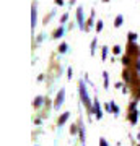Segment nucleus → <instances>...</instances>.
<instances>
[{
    "mask_svg": "<svg viewBox=\"0 0 140 146\" xmlns=\"http://www.w3.org/2000/svg\"><path fill=\"white\" fill-rule=\"evenodd\" d=\"M75 13H77V25H78V28H80L82 31H85V29H86V26H85V15H83V7H78Z\"/></svg>",
    "mask_w": 140,
    "mask_h": 146,
    "instance_id": "obj_3",
    "label": "nucleus"
},
{
    "mask_svg": "<svg viewBox=\"0 0 140 146\" xmlns=\"http://www.w3.org/2000/svg\"><path fill=\"white\" fill-rule=\"evenodd\" d=\"M127 55H139V58H140V49H139V46H137V42H129L127 44Z\"/></svg>",
    "mask_w": 140,
    "mask_h": 146,
    "instance_id": "obj_6",
    "label": "nucleus"
},
{
    "mask_svg": "<svg viewBox=\"0 0 140 146\" xmlns=\"http://www.w3.org/2000/svg\"><path fill=\"white\" fill-rule=\"evenodd\" d=\"M68 119H70V112H64V114H60V117H59V120H57V127H64Z\"/></svg>",
    "mask_w": 140,
    "mask_h": 146,
    "instance_id": "obj_11",
    "label": "nucleus"
},
{
    "mask_svg": "<svg viewBox=\"0 0 140 146\" xmlns=\"http://www.w3.org/2000/svg\"><path fill=\"white\" fill-rule=\"evenodd\" d=\"M64 34H65V26H64V25H59V28L54 31V34H52V39H59V37H62Z\"/></svg>",
    "mask_w": 140,
    "mask_h": 146,
    "instance_id": "obj_10",
    "label": "nucleus"
},
{
    "mask_svg": "<svg viewBox=\"0 0 140 146\" xmlns=\"http://www.w3.org/2000/svg\"><path fill=\"white\" fill-rule=\"evenodd\" d=\"M104 109H106V112H109V114H113V106H111V101L104 104Z\"/></svg>",
    "mask_w": 140,
    "mask_h": 146,
    "instance_id": "obj_28",
    "label": "nucleus"
},
{
    "mask_svg": "<svg viewBox=\"0 0 140 146\" xmlns=\"http://www.w3.org/2000/svg\"><path fill=\"white\" fill-rule=\"evenodd\" d=\"M75 2H77V0H70L68 3H70V5H75Z\"/></svg>",
    "mask_w": 140,
    "mask_h": 146,
    "instance_id": "obj_34",
    "label": "nucleus"
},
{
    "mask_svg": "<svg viewBox=\"0 0 140 146\" xmlns=\"http://www.w3.org/2000/svg\"><path fill=\"white\" fill-rule=\"evenodd\" d=\"M54 3H56V5H64V0H54Z\"/></svg>",
    "mask_w": 140,
    "mask_h": 146,
    "instance_id": "obj_32",
    "label": "nucleus"
},
{
    "mask_svg": "<svg viewBox=\"0 0 140 146\" xmlns=\"http://www.w3.org/2000/svg\"><path fill=\"white\" fill-rule=\"evenodd\" d=\"M93 115L98 120L103 119V109H101V104H99V101H98V96L93 99Z\"/></svg>",
    "mask_w": 140,
    "mask_h": 146,
    "instance_id": "obj_4",
    "label": "nucleus"
},
{
    "mask_svg": "<svg viewBox=\"0 0 140 146\" xmlns=\"http://www.w3.org/2000/svg\"><path fill=\"white\" fill-rule=\"evenodd\" d=\"M78 138H80V141L85 145V141H86V131H85V125H83L82 117L78 119Z\"/></svg>",
    "mask_w": 140,
    "mask_h": 146,
    "instance_id": "obj_5",
    "label": "nucleus"
},
{
    "mask_svg": "<svg viewBox=\"0 0 140 146\" xmlns=\"http://www.w3.org/2000/svg\"><path fill=\"white\" fill-rule=\"evenodd\" d=\"M137 106H139V102L137 101H132L129 104V112H134V110H137Z\"/></svg>",
    "mask_w": 140,
    "mask_h": 146,
    "instance_id": "obj_24",
    "label": "nucleus"
},
{
    "mask_svg": "<svg viewBox=\"0 0 140 146\" xmlns=\"http://www.w3.org/2000/svg\"><path fill=\"white\" fill-rule=\"evenodd\" d=\"M34 146H39V145H34Z\"/></svg>",
    "mask_w": 140,
    "mask_h": 146,
    "instance_id": "obj_36",
    "label": "nucleus"
},
{
    "mask_svg": "<svg viewBox=\"0 0 140 146\" xmlns=\"http://www.w3.org/2000/svg\"><path fill=\"white\" fill-rule=\"evenodd\" d=\"M72 78H73V70H72V67H68L67 68V80L72 81Z\"/></svg>",
    "mask_w": 140,
    "mask_h": 146,
    "instance_id": "obj_25",
    "label": "nucleus"
},
{
    "mask_svg": "<svg viewBox=\"0 0 140 146\" xmlns=\"http://www.w3.org/2000/svg\"><path fill=\"white\" fill-rule=\"evenodd\" d=\"M114 86H116V88H122V83H121V81H117V83H116Z\"/></svg>",
    "mask_w": 140,
    "mask_h": 146,
    "instance_id": "obj_33",
    "label": "nucleus"
},
{
    "mask_svg": "<svg viewBox=\"0 0 140 146\" xmlns=\"http://www.w3.org/2000/svg\"><path fill=\"white\" fill-rule=\"evenodd\" d=\"M139 117H140V112H139V110L129 112V115H127V119H129V122L132 123V125H137V122H139Z\"/></svg>",
    "mask_w": 140,
    "mask_h": 146,
    "instance_id": "obj_9",
    "label": "nucleus"
},
{
    "mask_svg": "<svg viewBox=\"0 0 140 146\" xmlns=\"http://www.w3.org/2000/svg\"><path fill=\"white\" fill-rule=\"evenodd\" d=\"M83 146H85V145H83Z\"/></svg>",
    "mask_w": 140,
    "mask_h": 146,
    "instance_id": "obj_39",
    "label": "nucleus"
},
{
    "mask_svg": "<svg viewBox=\"0 0 140 146\" xmlns=\"http://www.w3.org/2000/svg\"><path fill=\"white\" fill-rule=\"evenodd\" d=\"M139 96H140V93H139Z\"/></svg>",
    "mask_w": 140,
    "mask_h": 146,
    "instance_id": "obj_38",
    "label": "nucleus"
},
{
    "mask_svg": "<svg viewBox=\"0 0 140 146\" xmlns=\"http://www.w3.org/2000/svg\"><path fill=\"white\" fill-rule=\"evenodd\" d=\"M78 94H80V99H82V104L86 106L88 109V114L93 115V101L90 98L88 89H86V84H85V80H80L78 81Z\"/></svg>",
    "mask_w": 140,
    "mask_h": 146,
    "instance_id": "obj_1",
    "label": "nucleus"
},
{
    "mask_svg": "<svg viewBox=\"0 0 140 146\" xmlns=\"http://www.w3.org/2000/svg\"><path fill=\"white\" fill-rule=\"evenodd\" d=\"M54 15H56V10H52L51 13H49L46 18H44V25H46V23H49V20H51V18H54Z\"/></svg>",
    "mask_w": 140,
    "mask_h": 146,
    "instance_id": "obj_26",
    "label": "nucleus"
},
{
    "mask_svg": "<svg viewBox=\"0 0 140 146\" xmlns=\"http://www.w3.org/2000/svg\"><path fill=\"white\" fill-rule=\"evenodd\" d=\"M137 146H140V143H139V145H137Z\"/></svg>",
    "mask_w": 140,
    "mask_h": 146,
    "instance_id": "obj_37",
    "label": "nucleus"
},
{
    "mask_svg": "<svg viewBox=\"0 0 140 146\" xmlns=\"http://www.w3.org/2000/svg\"><path fill=\"white\" fill-rule=\"evenodd\" d=\"M77 133H78V123L70 127V135H77Z\"/></svg>",
    "mask_w": 140,
    "mask_h": 146,
    "instance_id": "obj_29",
    "label": "nucleus"
},
{
    "mask_svg": "<svg viewBox=\"0 0 140 146\" xmlns=\"http://www.w3.org/2000/svg\"><path fill=\"white\" fill-rule=\"evenodd\" d=\"M68 21V13H64L62 16H60V25H65Z\"/></svg>",
    "mask_w": 140,
    "mask_h": 146,
    "instance_id": "obj_27",
    "label": "nucleus"
},
{
    "mask_svg": "<svg viewBox=\"0 0 140 146\" xmlns=\"http://www.w3.org/2000/svg\"><path fill=\"white\" fill-rule=\"evenodd\" d=\"M130 62H132V58H130V55H127V54H125L124 57H122V65H124V67H129V65H130Z\"/></svg>",
    "mask_w": 140,
    "mask_h": 146,
    "instance_id": "obj_21",
    "label": "nucleus"
},
{
    "mask_svg": "<svg viewBox=\"0 0 140 146\" xmlns=\"http://www.w3.org/2000/svg\"><path fill=\"white\" fill-rule=\"evenodd\" d=\"M64 101H65V89L60 88L59 89V93H57V96H56V99H54V109L56 110L60 109L62 104H64Z\"/></svg>",
    "mask_w": 140,
    "mask_h": 146,
    "instance_id": "obj_2",
    "label": "nucleus"
},
{
    "mask_svg": "<svg viewBox=\"0 0 140 146\" xmlns=\"http://www.w3.org/2000/svg\"><path fill=\"white\" fill-rule=\"evenodd\" d=\"M36 25H38V7H36V3H33V7H31V29L33 31H34Z\"/></svg>",
    "mask_w": 140,
    "mask_h": 146,
    "instance_id": "obj_7",
    "label": "nucleus"
},
{
    "mask_svg": "<svg viewBox=\"0 0 140 146\" xmlns=\"http://www.w3.org/2000/svg\"><path fill=\"white\" fill-rule=\"evenodd\" d=\"M99 146H109V143L104 138H99Z\"/></svg>",
    "mask_w": 140,
    "mask_h": 146,
    "instance_id": "obj_30",
    "label": "nucleus"
},
{
    "mask_svg": "<svg viewBox=\"0 0 140 146\" xmlns=\"http://www.w3.org/2000/svg\"><path fill=\"white\" fill-rule=\"evenodd\" d=\"M103 83H104V88L109 89V73L108 72H103Z\"/></svg>",
    "mask_w": 140,
    "mask_h": 146,
    "instance_id": "obj_19",
    "label": "nucleus"
},
{
    "mask_svg": "<svg viewBox=\"0 0 140 146\" xmlns=\"http://www.w3.org/2000/svg\"><path fill=\"white\" fill-rule=\"evenodd\" d=\"M121 52H122V47H121L119 44H116V46L113 47V54H114V55H119Z\"/></svg>",
    "mask_w": 140,
    "mask_h": 146,
    "instance_id": "obj_23",
    "label": "nucleus"
},
{
    "mask_svg": "<svg viewBox=\"0 0 140 146\" xmlns=\"http://www.w3.org/2000/svg\"><path fill=\"white\" fill-rule=\"evenodd\" d=\"M122 23H124V15H117L116 16V20H114V28H121L122 26Z\"/></svg>",
    "mask_w": 140,
    "mask_h": 146,
    "instance_id": "obj_14",
    "label": "nucleus"
},
{
    "mask_svg": "<svg viewBox=\"0 0 140 146\" xmlns=\"http://www.w3.org/2000/svg\"><path fill=\"white\" fill-rule=\"evenodd\" d=\"M59 54H67V50H68V44L67 42H60V46H59Z\"/></svg>",
    "mask_w": 140,
    "mask_h": 146,
    "instance_id": "obj_17",
    "label": "nucleus"
},
{
    "mask_svg": "<svg viewBox=\"0 0 140 146\" xmlns=\"http://www.w3.org/2000/svg\"><path fill=\"white\" fill-rule=\"evenodd\" d=\"M122 78H124L125 83H130L132 76H130V72H129V70H124V72H122Z\"/></svg>",
    "mask_w": 140,
    "mask_h": 146,
    "instance_id": "obj_20",
    "label": "nucleus"
},
{
    "mask_svg": "<svg viewBox=\"0 0 140 146\" xmlns=\"http://www.w3.org/2000/svg\"><path fill=\"white\" fill-rule=\"evenodd\" d=\"M127 39H129V42H137V39H139V34L134 31H129L127 33Z\"/></svg>",
    "mask_w": 140,
    "mask_h": 146,
    "instance_id": "obj_15",
    "label": "nucleus"
},
{
    "mask_svg": "<svg viewBox=\"0 0 140 146\" xmlns=\"http://www.w3.org/2000/svg\"><path fill=\"white\" fill-rule=\"evenodd\" d=\"M139 141H140V133H139Z\"/></svg>",
    "mask_w": 140,
    "mask_h": 146,
    "instance_id": "obj_35",
    "label": "nucleus"
},
{
    "mask_svg": "<svg viewBox=\"0 0 140 146\" xmlns=\"http://www.w3.org/2000/svg\"><path fill=\"white\" fill-rule=\"evenodd\" d=\"M111 106H113V114H114V117H119V114H121V109H119V106L116 104L114 101H111Z\"/></svg>",
    "mask_w": 140,
    "mask_h": 146,
    "instance_id": "obj_18",
    "label": "nucleus"
},
{
    "mask_svg": "<svg viewBox=\"0 0 140 146\" xmlns=\"http://www.w3.org/2000/svg\"><path fill=\"white\" fill-rule=\"evenodd\" d=\"M96 44H98V37H93L91 46H90V54H91V55H94V54H96Z\"/></svg>",
    "mask_w": 140,
    "mask_h": 146,
    "instance_id": "obj_16",
    "label": "nucleus"
},
{
    "mask_svg": "<svg viewBox=\"0 0 140 146\" xmlns=\"http://www.w3.org/2000/svg\"><path fill=\"white\" fill-rule=\"evenodd\" d=\"M103 26H104L103 20H98V21H96V26H94V29H96V33H101V31H103Z\"/></svg>",
    "mask_w": 140,
    "mask_h": 146,
    "instance_id": "obj_22",
    "label": "nucleus"
},
{
    "mask_svg": "<svg viewBox=\"0 0 140 146\" xmlns=\"http://www.w3.org/2000/svg\"><path fill=\"white\" fill-rule=\"evenodd\" d=\"M135 70H137V72H140V60H135Z\"/></svg>",
    "mask_w": 140,
    "mask_h": 146,
    "instance_id": "obj_31",
    "label": "nucleus"
},
{
    "mask_svg": "<svg viewBox=\"0 0 140 146\" xmlns=\"http://www.w3.org/2000/svg\"><path fill=\"white\" fill-rule=\"evenodd\" d=\"M108 55H109V47L108 46H103V47H101V60H103V62H106Z\"/></svg>",
    "mask_w": 140,
    "mask_h": 146,
    "instance_id": "obj_13",
    "label": "nucleus"
},
{
    "mask_svg": "<svg viewBox=\"0 0 140 146\" xmlns=\"http://www.w3.org/2000/svg\"><path fill=\"white\" fill-rule=\"evenodd\" d=\"M47 98H44V96H36L34 99H33V107L34 109H39V107H42V104L46 102Z\"/></svg>",
    "mask_w": 140,
    "mask_h": 146,
    "instance_id": "obj_8",
    "label": "nucleus"
},
{
    "mask_svg": "<svg viewBox=\"0 0 140 146\" xmlns=\"http://www.w3.org/2000/svg\"><path fill=\"white\" fill-rule=\"evenodd\" d=\"M94 15H96V13H94V10H91V15H90L88 21H86V29H85V31H90L93 26H96V23H94Z\"/></svg>",
    "mask_w": 140,
    "mask_h": 146,
    "instance_id": "obj_12",
    "label": "nucleus"
}]
</instances>
